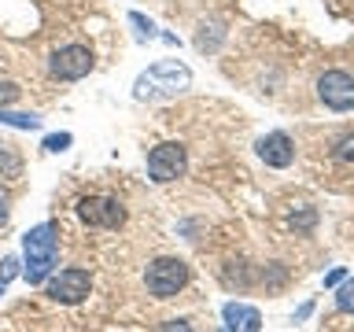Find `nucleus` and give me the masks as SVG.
<instances>
[{
	"instance_id": "nucleus-18",
	"label": "nucleus",
	"mask_w": 354,
	"mask_h": 332,
	"mask_svg": "<svg viewBox=\"0 0 354 332\" xmlns=\"http://www.w3.org/2000/svg\"><path fill=\"white\" fill-rule=\"evenodd\" d=\"M332 155H336L339 163H351V159H354V133L339 137V140H336V151H332Z\"/></svg>"
},
{
	"instance_id": "nucleus-19",
	"label": "nucleus",
	"mask_w": 354,
	"mask_h": 332,
	"mask_svg": "<svg viewBox=\"0 0 354 332\" xmlns=\"http://www.w3.org/2000/svg\"><path fill=\"white\" fill-rule=\"evenodd\" d=\"M19 96H22V89H19L15 82H0V107L19 104Z\"/></svg>"
},
{
	"instance_id": "nucleus-12",
	"label": "nucleus",
	"mask_w": 354,
	"mask_h": 332,
	"mask_svg": "<svg viewBox=\"0 0 354 332\" xmlns=\"http://www.w3.org/2000/svg\"><path fill=\"white\" fill-rule=\"evenodd\" d=\"M0 126H11V129H22V133H37L41 129V115H33V111H8V107H0Z\"/></svg>"
},
{
	"instance_id": "nucleus-4",
	"label": "nucleus",
	"mask_w": 354,
	"mask_h": 332,
	"mask_svg": "<svg viewBox=\"0 0 354 332\" xmlns=\"http://www.w3.org/2000/svg\"><path fill=\"white\" fill-rule=\"evenodd\" d=\"M41 288H44V295H48L52 303L77 306V303L88 299V292H93V277H88V270H82V266H66V270L52 273Z\"/></svg>"
},
{
	"instance_id": "nucleus-11",
	"label": "nucleus",
	"mask_w": 354,
	"mask_h": 332,
	"mask_svg": "<svg viewBox=\"0 0 354 332\" xmlns=\"http://www.w3.org/2000/svg\"><path fill=\"white\" fill-rule=\"evenodd\" d=\"M221 41H225V22H199V33H196L199 52H218Z\"/></svg>"
},
{
	"instance_id": "nucleus-5",
	"label": "nucleus",
	"mask_w": 354,
	"mask_h": 332,
	"mask_svg": "<svg viewBox=\"0 0 354 332\" xmlns=\"http://www.w3.org/2000/svg\"><path fill=\"white\" fill-rule=\"evenodd\" d=\"M188 174V148L181 140H162L148 151V177L155 185H170Z\"/></svg>"
},
{
	"instance_id": "nucleus-22",
	"label": "nucleus",
	"mask_w": 354,
	"mask_h": 332,
	"mask_svg": "<svg viewBox=\"0 0 354 332\" xmlns=\"http://www.w3.org/2000/svg\"><path fill=\"white\" fill-rule=\"evenodd\" d=\"M343 281H347V270H343V266H336V270L325 273V288H339Z\"/></svg>"
},
{
	"instance_id": "nucleus-23",
	"label": "nucleus",
	"mask_w": 354,
	"mask_h": 332,
	"mask_svg": "<svg viewBox=\"0 0 354 332\" xmlns=\"http://www.w3.org/2000/svg\"><path fill=\"white\" fill-rule=\"evenodd\" d=\"M310 314H314V299H306V303H303V306H299L295 314H292V321H295V325H299V321H306Z\"/></svg>"
},
{
	"instance_id": "nucleus-6",
	"label": "nucleus",
	"mask_w": 354,
	"mask_h": 332,
	"mask_svg": "<svg viewBox=\"0 0 354 332\" xmlns=\"http://www.w3.org/2000/svg\"><path fill=\"white\" fill-rule=\"evenodd\" d=\"M93 66H96V55L88 44H63V48L52 52L48 74L55 82H82V77L93 74Z\"/></svg>"
},
{
	"instance_id": "nucleus-3",
	"label": "nucleus",
	"mask_w": 354,
	"mask_h": 332,
	"mask_svg": "<svg viewBox=\"0 0 354 332\" xmlns=\"http://www.w3.org/2000/svg\"><path fill=\"white\" fill-rule=\"evenodd\" d=\"M188 277H192V270H188L185 259L162 255V259L148 262V270H144V288H148V295H155V299H174L188 284Z\"/></svg>"
},
{
	"instance_id": "nucleus-13",
	"label": "nucleus",
	"mask_w": 354,
	"mask_h": 332,
	"mask_svg": "<svg viewBox=\"0 0 354 332\" xmlns=\"http://www.w3.org/2000/svg\"><path fill=\"white\" fill-rule=\"evenodd\" d=\"M0 177H4V181L22 177V155L11 148V144H4V140H0Z\"/></svg>"
},
{
	"instance_id": "nucleus-16",
	"label": "nucleus",
	"mask_w": 354,
	"mask_h": 332,
	"mask_svg": "<svg viewBox=\"0 0 354 332\" xmlns=\"http://www.w3.org/2000/svg\"><path fill=\"white\" fill-rule=\"evenodd\" d=\"M336 292V306L343 310V314H354V277L347 273V281H343L339 288H332Z\"/></svg>"
},
{
	"instance_id": "nucleus-15",
	"label": "nucleus",
	"mask_w": 354,
	"mask_h": 332,
	"mask_svg": "<svg viewBox=\"0 0 354 332\" xmlns=\"http://www.w3.org/2000/svg\"><path fill=\"white\" fill-rule=\"evenodd\" d=\"M19 273H22V259H19V255H8V259L0 262V295L8 292V284L15 281Z\"/></svg>"
},
{
	"instance_id": "nucleus-24",
	"label": "nucleus",
	"mask_w": 354,
	"mask_h": 332,
	"mask_svg": "<svg viewBox=\"0 0 354 332\" xmlns=\"http://www.w3.org/2000/svg\"><path fill=\"white\" fill-rule=\"evenodd\" d=\"M159 332H192V325H188V321H166Z\"/></svg>"
},
{
	"instance_id": "nucleus-10",
	"label": "nucleus",
	"mask_w": 354,
	"mask_h": 332,
	"mask_svg": "<svg viewBox=\"0 0 354 332\" xmlns=\"http://www.w3.org/2000/svg\"><path fill=\"white\" fill-rule=\"evenodd\" d=\"M221 321H225V332H262V310L251 303H225L221 306Z\"/></svg>"
},
{
	"instance_id": "nucleus-20",
	"label": "nucleus",
	"mask_w": 354,
	"mask_h": 332,
	"mask_svg": "<svg viewBox=\"0 0 354 332\" xmlns=\"http://www.w3.org/2000/svg\"><path fill=\"white\" fill-rule=\"evenodd\" d=\"M314 221H317V214H314V210H299V214H292V225L295 229H314Z\"/></svg>"
},
{
	"instance_id": "nucleus-8",
	"label": "nucleus",
	"mask_w": 354,
	"mask_h": 332,
	"mask_svg": "<svg viewBox=\"0 0 354 332\" xmlns=\"http://www.w3.org/2000/svg\"><path fill=\"white\" fill-rule=\"evenodd\" d=\"M317 96L328 111H354V77L347 71H325L317 77Z\"/></svg>"
},
{
	"instance_id": "nucleus-1",
	"label": "nucleus",
	"mask_w": 354,
	"mask_h": 332,
	"mask_svg": "<svg viewBox=\"0 0 354 332\" xmlns=\"http://www.w3.org/2000/svg\"><path fill=\"white\" fill-rule=\"evenodd\" d=\"M59 266V229L55 221H41L22 232V277L30 288H41Z\"/></svg>"
},
{
	"instance_id": "nucleus-2",
	"label": "nucleus",
	"mask_w": 354,
	"mask_h": 332,
	"mask_svg": "<svg viewBox=\"0 0 354 332\" xmlns=\"http://www.w3.org/2000/svg\"><path fill=\"white\" fill-rule=\"evenodd\" d=\"M192 85V71L181 63V59H159L151 63L144 74H137V82H133V96L140 100H170L177 93H185V89Z\"/></svg>"
},
{
	"instance_id": "nucleus-17",
	"label": "nucleus",
	"mask_w": 354,
	"mask_h": 332,
	"mask_svg": "<svg viewBox=\"0 0 354 332\" xmlns=\"http://www.w3.org/2000/svg\"><path fill=\"white\" fill-rule=\"evenodd\" d=\"M71 144H74V133L59 129V133H48L41 148H44V151H52V155H59V151H66V148H71Z\"/></svg>"
},
{
	"instance_id": "nucleus-21",
	"label": "nucleus",
	"mask_w": 354,
	"mask_h": 332,
	"mask_svg": "<svg viewBox=\"0 0 354 332\" xmlns=\"http://www.w3.org/2000/svg\"><path fill=\"white\" fill-rule=\"evenodd\" d=\"M8 218H11V196H8V188H0V229L8 225Z\"/></svg>"
},
{
	"instance_id": "nucleus-9",
	"label": "nucleus",
	"mask_w": 354,
	"mask_h": 332,
	"mask_svg": "<svg viewBox=\"0 0 354 332\" xmlns=\"http://www.w3.org/2000/svg\"><path fill=\"white\" fill-rule=\"evenodd\" d=\"M259 148V159L266 163V166H273V170H288V166L295 163V140L288 137V133H266V137L254 144Z\"/></svg>"
},
{
	"instance_id": "nucleus-7",
	"label": "nucleus",
	"mask_w": 354,
	"mask_h": 332,
	"mask_svg": "<svg viewBox=\"0 0 354 332\" xmlns=\"http://www.w3.org/2000/svg\"><path fill=\"white\" fill-rule=\"evenodd\" d=\"M77 218L93 229H122L126 225V207L118 196H85L77 199Z\"/></svg>"
},
{
	"instance_id": "nucleus-14",
	"label": "nucleus",
	"mask_w": 354,
	"mask_h": 332,
	"mask_svg": "<svg viewBox=\"0 0 354 332\" xmlns=\"http://www.w3.org/2000/svg\"><path fill=\"white\" fill-rule=\"evenodd\" d=\"M126 22L133 26V33H137V41H151V37H159V26L148 19V15H140V11H129Z\"/></svg>"
}]
</instances>
